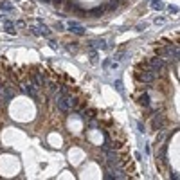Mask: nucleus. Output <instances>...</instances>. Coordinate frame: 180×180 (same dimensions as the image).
Here are the masks:
<instances>
[{"label": "nucleus", "mask_w": 180, "mask_h": 180, "mask_svg": "<svg viewBox=\"0 0 180 180\" xmlns=\"http://www.w3.org/2000/svg\"><path fill=\"white\" fill-rule=\"evenodd\" d=\"M103 67H105V69L110 67V59H105V61H103Z\"/></svg>", "instance_id": "obj_23"}, {"label": "nucleus", "mask_w": 180, "mask_h": 180, "mask_svg": "<svg viewBox=\"0 0 180 180\" xmlns=\"http://www.w3.org/2000/svg\"><path fill=\"white\" fill-rule=\"evenodd\" d=\"M5 31H7L9 34H14V32H16V31H14V27H13V23H11V25H5Z\"/></svg>", "instance_id": "obj_18"}, {"label": "nucleus", "mask_w": 180, "mask_h": 180, "mask_svg": "<svg viewBox=\"0 0 180 180\" xmlns=\"http://www.w3.org/2000/svg\"><path fill=\"white\" fill-rule=\"evenodd\" d=\"M32 81H34V85H36V87H41V85H45V83H47L45 76H41V74H36V76L32 78Z\"/></svg>", "instance_id": "obj_8"}, {"label": "nucleus", "mask_w": 180, "mask_h": 180, "mask_svg": "<svg viewBox=\"0 0 180 180\" xmlns=\"http://www.w3.org/2000/svg\"><path fill=\"white\" fill-rule=\"evenodd\" d=\"M88 126H90V128H96L97 124H96V121H90V123H88Z\"/></svg>", "instance_id": "obj_24"}, {"label": "nucleus", "mask_w": 180, "mask_h": 180, "mask_svg": "<svg viewBox=\"0 0 180 180\" xmlns=\"http://www.w3.org/2000/svg\"><path fill=\"white\" fill-rule=\"evenodd\" d=\"M52 2H54V5H56V7H58V5H61V0H52Z\"/></svg>", "instance_id": "obj_25"}, {"label": "nucleus", "mask_w": 180, "mask_h": 180, "mask_svg": "<svg viewBox=\"0 0 180 180\" xmlns=\"http://www.w3.org/2000/svg\"><path fill=\"white\" fill-rule=\"evenodd\" d=\"M40 34H41V36H49V34H50V31L43 25V27H41V31H40Z\"/></svg>", "instance_id": "obj_17"}, {"label": "nucleus", "mask_w": 180, "mask_h": 180, "mask_svg": "<svg viewBox=\"0 0 180 180\" xmlns=\"http://www.w3.org/2000/svg\"><path fill=\"white\" fill-rule=\"evenodd\" d=\"M153 126H155V128H160V130L164 128V119H162V115H155V117H153Z\"/></svg>", "instance_id": "obj_9"}, {"label": "nucleus", "mask_w": 180, "mask_h": 180, "mask_svg": "<svg viewBox=\"0 0 180 180\" xmlns=\"http://www.w3.org/2000/svg\"><path fill=\"white\" fill-rule=\"evenodd\" d=\"M168 11H169V13H175V14H177V13H178V7H177V5H169V7H168Z\"/></svg>", "instance_id": "obj_19"}, {"label": "nucleus", "mask_w": 180, "mask_h": 180, "mask_svg": "<svg viewBox=\"0 0 180 180\" xmlns=\"http://www.w3.org/2000/svg\"><path fill=\"white\" fill-rule=\"evenodd\" d=\"M148 65H150V69H151L153 72H159V70L164 69V59H162V58H151Z\"/></svg>", "instance_id": "obj_2"}, {"label": "nucleus", "mask_w": 180, "mask_h": 180, "mask_svg": "<svg viewBox=\"0 0 180 180\" xmlns=\"http://www.w3.org/2000/svg\"><path fill=\"white\" fill-rule=\"evenodd\" d=\"M155 76H157V72H153V70H146V72H139V74H137V79L142 81V83H151V81L155 79Z\"/></svg>", "instance_id": "obj_1"}, {"label": "nucleus", "mask_w": 180, "mask_h": 180, "mask_svg": "<svg viewBox=\"0 0 180 180\" xmlns=\"http://www.w3.org/2000/svg\"><path fill=\"white\" fill-rule=\"evenodd\" d=\"M114 59H115V61H117V63H119V61H121V59H124V52H117V54H115V56H114Z\"/></svg>", "instance_id": "obj_16"}, {"label": "nucleus", "mask_w": 180, "mask_h": 180, "mask_svg": "<svg viewBox=\"0 0 180 180\" xmlns=\"http://www.w3.org/2000/svg\"><path fill=\"white\" fill-rule=\"evenodd\" d=\"M56 105H58V108H59L61 112H67V110L70 108V105H69V101H67L65 96H58V97H56Z\"/></svg>", "instance_id": "obj_4"}, {"label": "nucleus", "mask_w": 180, "mask_h": 180, "mask_svg": "<svg viewBox=\"0 0 180 180\" xmlns=\"http://www.w3.org/2000/svg\"><path fill=\"white\" fill-rule=\"evenodd\" d=\"M106 11V5H97V7H94V9H90L88 13L92 14V16H101L103 13Z\"/></svg>", "instance_id": "obj_7"}, {"label": "nucleus", "mask_w": 180, "mask_h": 180, "mask_svg": "<svg viewBox=\"0 0 180 180\" xmlns=\"http://www.w3.org/2000/svg\"><path fill=\"white\" fill-rule=\"evenodd\" d=\"M139 103H141L142 106H150V97H148V94H142V96L139 97Z\"/></svg>", "instance_id": "obj_10"}, {"label": "nucleus", "mask_w": 180, "mask_h": 180, "mask_svg": "<svg viewBox=\"0 0 180 180\" xmlns=\"http://www.w3.org/2000/svg\"><path fill=\"white\" fill-rule=\"evenodd\" d=\"M115 90H117V92H121V94H123V92H124V88H123V83H121V81H119V79H117V81H115Z\"/></svg>", "instance_id": "obj_15"}, {"label": "nucleus", "mask_w": 180, "mask_h": 180, "mask_svg": "<svg viewBox=\"0 0 180 180\" xmlns=\"http://www.w3.org/2000/svg\"><path fill=\"white\" fill-rule=\"evenodd\" d=\"M108 45H106V41L105 40H92V41H88V49H106Z\"/></svg>", "instance_id": "obj_5"}, {"label": "nucleus", "mask_w": 180, "mask_h": 180, "mask_svg": "<svg viewBox=\"0 0 180 180\" xmlns=\"http://www.w3.org/2000/svg\"><path fill=\"white\" fill-rule=\"evenodd\" d=\"M137 128H139V132H141V133H144V132H146V128H144V124H142V123H137Z\"/></svg>", "instance_id": "obj_20"}, {"label": "nucleus", "mask_w": 180, "mask_h": 180, "mask_svg": "<svg viewBox=\"0 0 180 180\" xmlns=\"http://www.w3.org/2000/svg\"><path fill=\"white\" fill-rule=\"evenodd\" d=\"M69 27H70V31H72L74 34H78V36H85V29H83L78 22L70 20V22H69Z\"/></svg>", "instance_id": "obj_3"}, {"label": "nucleus", "mask_w": 180, "mask_h": 180, "mask_svg": "<svg viewBox=\"0 0 180 180\" xmlns=\"http://www.w3.org/2000/svg\"><path fill=\"white\" fill-rule=\"evenodd\" d=\"M41 2H43V4H49V2H52V0H41Z\"/></svg>", "instance_id": "obj_26"}, {"label": "nucleus", "mask_w": 180, "mask_h": 180, "mask_svg": "<svg viewBox=\"0 0 180 180\" xmlns=\"http://www.w3.org/2000/svg\"><path fill=\"white\" fill-rule=\"evenodd\" d=\"M22 92L36 99V87L34 85H22Z\"/></svg>", "instance_id": "obj_6"}, {"label": "nucleus", "mask_w": 180, "mask_h": 180, "mask_svg": "<svg viewBox=\"0 0 180 180\" xmlns=\"http://www.w3.org/2000/svg\"><path fill=\"white\" fill-rule=\"evenodd\" d=\"M0 90H2V87H0Z\"/></svg>", "instance_id": "obj_28"}, {"label": "nucleus", "mask_w": 180, "mask_h": 180, "mask_svg": "<svg viewBox=\"0 0 180 180\" xmlns=\"http://www.w3.org/2000/svg\"><path fill=\"white\" fill-rule=\"evenodd\" d=\"M117 7H119V0H112V2L106 5V9H108V11H115Z\"/></svg>", "instance_id": "obj_12"}, {"label": "nucleus", "mask_w": 180, "mask_h": 180, "mask_svg": "<svg viewBox=\"0 0 180 180\" xmlns=\"http://www.w3.org/2000/svg\"><path fill=\"white\" fill-rule=\"evenodd\" d=\"M144 29H146V23H139L137 25V31H144Z\"/></svg>", "instance_id": "obj_22"}, {"label": "nucleus", "mask_w": 180, "mask_h": 180, "mask_svg": "<svg viewBox=\"0 0 180 180\" xmlns=\"http://www.w3.org/2000/svg\"><path fill=\"white\" fill-rule=\"evenodd\" d=\"M151 2H160V0H151Z\"/></svg>", "instance_id": "obj_27"}, {"label": "nucleus", "mask_w": 180, "mask_h": 180, "mask_svg": "<svg viewBox=\"0 0 180 180\" xmlns=\"http://www.w3.org/2000/svg\"><path fill=\"white\" fill-rule=\"evenodd\" d=\"M67 101H69V105H70L72 108H76V105H78V99H76L74 96H67Z\"/></svg>", "instance_id": "obj_13"}, {"label": "nucleus", "mask_w": 180, "mask_h": 180, "mask_svg": "<svg viewBox=\"0 0 180 180\" xmlns=\"http://www.w3.org/2000/svg\"><path fill=\"white\" fill-rule=\"evenodd\" d=\"M31 32H32V34H36V36H40V31H38V27H31Z\"/></svg>", "instance_id": "obj_21"}, {"label": "nucleus", "mask_w": 180, "mask_h": 180, "mask_svg": "<svg viewBox=\"0 0 180 180\" xmlns=\"http://www.w3.org/2000/svg\"><path fill=\"white\" fill-rule=\"evenodd\" d=\"M151 7H153L155 11H160V9H164V4H160V2H151Z\"/></svg>", "instance_id": "obj_14"}, {"label": "nucleus", "mask_w": 180, "mask_h": 180, "mask_svg": "<svg viewBox=\"0 0 180 180\" xmlns=\"http://www.w3.org/2000/svg\"><path fill=\"white\" fill-rule=\"evenodd\" d=\"M13 4L11 2H0V11H11Z\"/></svg>", "instance_id": "obj_11"}]
</instances>
